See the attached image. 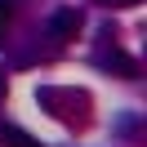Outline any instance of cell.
Here are the masks:
<instances>
[{
	"instance_id": "cell-1",
	"label": "cell",
	"mask_w": 147,
	"mask_h": 147,
	"mask_svg": "<svg viewBox=\"0 0 147 147\" xmlns=\"http://www.w3.org/2000/svg\"><path fill=\"white\" fill-rule=\"evenodd\" d=\"M76 31H80V9L76 5H63V9L49 13V36L54 40H76Z\"/></svg>"
},
{
	"instance_id": "cell-2",
	"label": "cell",
	"mask_w": 147,
	"mask_h": 147,
	"mask_svg": "<svg viewBox=\"0 0 147 147\" xmlns=\"http://www.w3.org/2000/svg\"><path fill=\"white\" fill-rule=\"evenodd\" d=\"M98 67H107V71H116L120 80H138V63H134V58L125 54V49H116V45L98 54Z\"/></svg>"
},
{
	"instance_id": "cell-3",
	"label": "cell",
	"mask_w": 147,
	"mask_h": 147,
	"mask_svg": "<svg viewBox=\"0 0 147 147\" xmlns=\"http://www.w3.org/2000/svg\"><path fill=\"white\" fill-rule=\"evenodd\" d=\"M0 143H9V147H40L36 138H31L27 129H18V125H0Z\"/></svg>"
},
{
	"instance_id": "cell-4",
	"label": "cell",
	"mask_w": 147,
	"mask_h": 147,
	"mask_svg": "<svg viewBox=\"0 0 147 147\" xmlns=\"http://www.w3.org/2000/svg\"><path fill=\"white\" fill-rule=\"evenodd\" d=\"M5 27H9V0H0V36H5Z\"/></svg>"
},
{
	"instance_id": "cell-5",
	"label": "cell",
	"mask_w": 147,
	"mask_h": 147,
	"mask_svg": "<svg viewBox=\"0 0 147 147\" xmlns=\"http://www.w3.org/2000/svg\"><path fill=\"white\" fill-rule=\"evenodd\" d=\"M107 5H116V9H129V5H138V0H107Z\"/></svg>"
}]
</instances>
